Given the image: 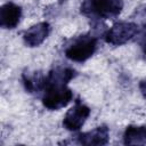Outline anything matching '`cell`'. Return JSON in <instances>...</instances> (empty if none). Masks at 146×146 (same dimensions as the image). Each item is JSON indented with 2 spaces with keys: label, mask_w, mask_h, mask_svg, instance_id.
<instances>
[{
  "label": "cell",
  "mask_w": 146,
  "mask_h": 146,
  "mask_svg": "<svg viewBox=\"0 0 146 146\" xmlns=\"http://www.w3.org/2000/svg\"><path fill=\"white\" fill-rule=\"evenodd\" d=\"M76 75V72L71 67L58 66L52 68L46 75V84L43 89L42 104L50 111H56L65 107L73 98L72 90L67 83Z\"/></svg>",
  "instance_id": "obj_1"
},
{
  "label": "cell",
  "mask_w": 146,
  "mask_h": 146,
  "mask_svg": "<svg viewBox=\"0 0 146 146\" xmlns=\"http://www.w3.org/2000/svg\"><path fill=\"white\" fill-rule=\"evenodd\" d=\"M123 9V0H83L80 11L92 19L116 17Z\"/></svg>",
  "instance_id": "obj_2"
},
{
  "label": "cell",
  "mask_w": 146,
  "mask_h": 146,
  "mask_svg": "<svg viewBox=\"0 0 146 146\" xmlns=\"http://www.w3.org/2000/svg\"><path fill=\"white\" fill-rule=\"evenodd\" d=\"M97 48V39L92 35L84 34L74 39L65 49V56L73 62H86L89 59Z\"/></svg>",
  "instance_id": "obj_3"
},
{
  "label": "cell",
  "mask_w": 146,
  "mask_h": 146,
  "mask_svg": "<svg viewBox=\"0 0 146 146\" xmlns=\"http://www.w3.org/2000/svg\"><path fill=\"white\" fill-rule=\"evenodd\" d=\"M140 27L133 22H117L113 24L105 33V41L113 46H121L138 34Z\"/></svg>",
  "instance_id": "obj_4"
},
{
  "label": "cell",
  "mask_w": 146,
  "mask_h": 146,
  "mask_svg": "<svg viewBox=\"0 0 146 146\" xmlns=\"http://www.w3.org/2000/svg\"><path fill=\"white\" fill-rule=\"evenodd\" d=\"M89 115L90 108L78 99L75 100V104L66 112L63 120V125L70 131H78L82 128Z\"/></svg>",
  "instance_id": "obj_5"
},
{
  "label": "cell",
  "mask_w": 146,
  "mask_h": 146,
  "mask_svg": "<svg viewBox=\"0 0 146 146\" xmlns=\"http://www.w3.org/2000/svg\"><path fill=\"white\" fill-rule=\"evenodd\" d=\"M78 143L87 146H102L106 145L110 139V130L106 125H99L95 129L82 132L76 136Z\"/></svg>",
  "instance_id": "obj_6"
},
{
  "label": "cell",
  "mask_w": 146,
  "mask_h": 146,
  "mask_svg": "<svg viewBox=\"0 0 146 146\" xmlns=\"http://www.w3.org/2000/svg\"><path fill=\"white\" fill-rule=\"evenodd\" d=\"M22 17V8L14 2H6L0 8V25L3 29H15Z\"/></svg>",
  "instance_id": "obj_7"
},
{
  "label": "cell",
  "mask_w": 146,
  "mask_h": 146,
  "mask_svg": "<svg viewBox=\"0 0 146 146\" xmlns=\"http://www.w3.org/2000/svg\"><path fill=\"white\" fill-rule=\"evenodd\" d=\"M49 32V24L47 22H41L27 29L23 34V40L29 47H38L47 39Z\"/></svg>",
  "instance_id": "obj_8"
},
{
  "label": "cell",
  "mask_w": 146,
  "mask_h": 146,
  "mask_svg": "<svg viewBox=\"0 0 146 146\" xmlns=\"http://www.w3.org/2000/svg\"><path fill=\"white\" fill-rule=\"evenodd\" d=\"M23 84L26 89V91L34 94L40 90L44 89L46 84V75H43L41 72H30L25 71L22 75Z\"/></svg>",
  "instance_id": "obj_9"
},
{
  "label": "cell",
  "mask_w": 146,
  "mask_h": 146,
  "mask_svg": "<svg viewBox=\"0 0 146 146\" xmlns=\"http://www.w3.org/2000/svg\"><path fill=\"white\" fill-rule=\"evenodd\" d=\"M125 145H146V125H128L123 133Z\"/></svg>",
  "instance_id": "obj_10"
},
{
  "label": "cell",
  "mask_w": 146,
  "mask_h": 146,
  "mask_svg": "<svg viewBox=\"0 0 146 146\" xmlns=\"http://www.w3.org/2000/svg\"><path fill=\"white\" fill-rule=\"evenodd\" d=\"M139 90H140L143 97L146 99V79L145 80H141L139 82Z\"/></svg>",
  "instance_id": "obj_11"
},
{
  "label": "cell",
  "mask_w": 146,
  "mask_h": 146,
  "mask_svg": "<svg viewBox=\"0 0 146 146\" xmlns=\"http://www.w3.org/2000/svg\"><path fill=\"white\" fill-rule=\"evenodd\" d=\"M141 48H143V51H144V55L146 57V35L144 36L143 39V42H141Z\"/></svg>",
  "instance_id": "obj_12"
}]
</instances>
